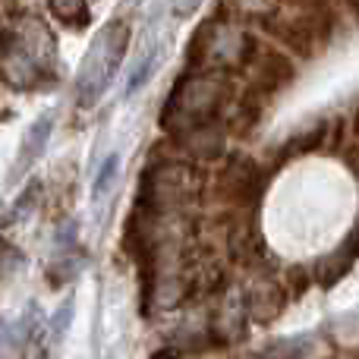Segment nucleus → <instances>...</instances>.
Here are the masks:
<instances>
[{
  "label": "nucleus",
  "mask_w": 359,
  "mask_h": 359,
  "mask_svg": "<svg viewBox=\"0 0 359 359\" xmlns=\"http://www.w3.org/2000/svg\"><path fill=\"white\" fill-rule=\"evenodd\" d=\"M262 189H265V174L262 168L243 151H233L227 155L221 174H217L215 192L221 202L233 205V208H249L262 198Z\"/></svg>",
  "instance_id": "nucleus-1"
},
{
  "label": "nucleus",
  "mask_w": 359,
  "mask_h": 359,
  "mask_svg": "<svg viewBox=\"0 0 359 359\" xmlns=\"http://www.w3.org/2000/svg\"><path fill=\"white\" fill-rule=\"evenodd\" d=\"M293 79H297V67H293L290 57L280 54V50H262L259 60H255V76L249 86H255L259 92H265L268 98H274V95L290 86Z\"/></svg>",
  "instance_id": "nucleus-2"
},
{
  "label": "nucleus",
  "mask_w": 359,
  "mask_h": 359,
  "mask_svg": "<svg viewBox=\"0 0 359 359\" xmlns=\"http://www.w3.org/2000/svg\"><path fill=\"white\" fill-rule=\"evenodd\" d=\"M268 101H271V98H268L265 92H259L255 86H246V92H243L240 101H236L233 117H230V133H233V136H240V139H246L249 133L262 123V114H265Z\"/></svg>",
  "instance_id": "nucleus-3"
},
{
  "label": "nucleus",
  "mask_w": 359,
  "mask_h": 359,
  "mask_svg": "<svg viewBox=\"0 0 359 359\" xmlns=\"http://www.w3.org/2000/svg\"><path fill=\"white\" fill-rule=\"evenodd\" d=\"M287 297H290V290H284L280 284H274V280H262V284L246 297L249 299V316L262 325L274 322V318L284 312Z\"/></svg>",
  "instance_id": "nucleus-4"
},
{
  "label": "nucleus",
  "mask_w": 359,
  "mask_h": 359,
  "mask_svg": "<svg viewBox=\"0 0 359 359\" xmlns=\"http://www.w3.org/2000/svg\"><path fill=\"white\" fill-rule=\"evenodd\" d=\"M356 255L347 249V243H344L337 252L325 255V259H318V265L312 268V274H316V284L325 287V290H331V287L337 284V280H344L350 274V268H353Z\"/></svg>",
  "instance_id": "nucleus-5"
},
{
  "label": "nucleus",
  "mask_w": 359,
  "mask_h": 359,
  "mask_svg": "<svg viewBox=\"0 0 359 359\" xmlns=\"http://www.w3.org/2000/svg\"><path fill=\"white\" fill-rule=\"evenodd\" d=\"M48 130H50V123H48V120H44V123H35V130H32V133H29V139H25L22 158H19V170H22L25 164H32V161H35L38 149H44V139H48Z\"/></svg>",
  "instance_id": "nucleus-6"
},
{
  "label": "nucleus",
  "mask_w": 359,
  "mask_h": 359,
  "mask_svg": "<svg viewBox=\"0 0 359 359\" xmlns=\"http://www.w3.org/2000/svg\"><path fill=\"white\" fill-rule=\"evenodd\" d=\"M117 168H120V158H117V155H111L104 164H101V170L95 174V183H92V196H95V198L104 196V189L111 186V180L117 177Z\"/></svg>",
  "instance_id": "nucleus-7"
},
{
  "label": "nucleus",
  "mask_w": 359,
  "mask_h": 359,
  "mask_svg": "<svg viewBox=\"0 0 359 359\" xmlns=\"http://www.w3.org/2000/svg\"><path fill=\"white\" fill-rule=\"evenodd\" d=\"M290 284H287V290H290V297H303L306 290H309V284L316 280V274L309 271V268H303V265H293L290 268Z\"/></svg>",
  "instance_id": "nucleus-8"
},
{
  "label": "nucleus",
  "mask_w": 359,
  "mask_h": 359,
  "mask_svg": "<svg viewBox=\"0 0 359 359\" xmlns=\"http://www.w3.org/2000/svg\"><path fill=\"white\" fill-rule=\"evenodd\" d=\"M38 186H41V183H32V186H29V189H25V192H22V198H19V202H16V205H13V211H10V221H13V217H16V221H19V215H22V211H25V208H29V205H32V202H35V196H38Z\"/></svg>",
  "instance_id": "nucleus-9"
},
{
  "label": "nucleus",
  "mask_w": 359,
  "mask_h": 359,
  "mask_svg": "<svg viewBox=\"0 0 359 359\" xmlns=\"http://www.w3.org/2000/svg\"><path fill=\"white\" fill-rule=\"evenodd\" d=\"M350 130H353V136L359 139V104H356V111H353V117H350Z\"/></svg>",
  "instance_id": "nucleus-10"
}]
</instances>
